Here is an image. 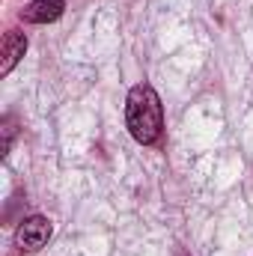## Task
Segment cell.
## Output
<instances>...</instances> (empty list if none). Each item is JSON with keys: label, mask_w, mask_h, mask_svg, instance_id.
<instances>
[{"label": "cell", "mask_w": 253, "mask_h": 256, "mask_svg": "<svg viewBox=\"0 0 253 256\" xmlns=\"http://www.w3.org/2000/svg\"><path fill=\"white\" fill-rule=\"evenodd\" d=\"M51 232H54L51 220H48V218H42V214H33V218L21 220V226L15 230V244H18L21 250L33 254V250H39V248H45V244H48Z\"/></svg>", "instance_id": "2"}, {"label": "cell", "mask_w": 253, "mask_h": 256, "mask_svg": "<svg viewBox=\"0 0 253 256\" xmlns=\"http://www.w3.org/2000/svg\"><path fill=\"white\" fill-rule=\"evenodd\" d=\"M24 51H27V39H24V33H18V30H9L6 36H3V63H0V74H9L18 60L24 57Z\"/></svg>", "instance_id": "4"}, {"label": "cell", "mask_w": 253, "mask_h": 256, "mask_svg": "<svg viewBox=\"0 0 253 256\" xmlns=\"http://www.w3.org/2000/svg\"><path fill=\"white\" fill-rule=\"evenodd\" d=\"M12 137H15L12 120H3V146H0V155H6V152H9V146H12Z\"/></svg>", "instance_id": "5"}, {"label": "cell", "mask_w": 253, "mask_h": 256, "mask_svg": "<svg viewBox=\"0 0 253 256\" xmlns=\"http://www.w3.org/2000/svg\"><path fill=\"white\" fill-rule=\"evenodd\" d=\"M126 122L128 131L137 143L152 146L161 140V128H164V114H161V98L149 84H137L128 92L126 102Z\"/></svg>", "instance_id": "1"}, {"label": "cell", "mask_w": 253, "mask_h": 256, "mask_svg": "<svg viewBox=\"0 0 253 256\" xmlns=\"http://www.w3.org/2000/svg\"><path fill=\"white\" fill-rule=\"evenodd\" d=\"M63 9H66V0H33V3L24 6L21 21H27V24H51V21H57L63 15Z\"/></svg>", "instance_id": "3"}]
</instances>
